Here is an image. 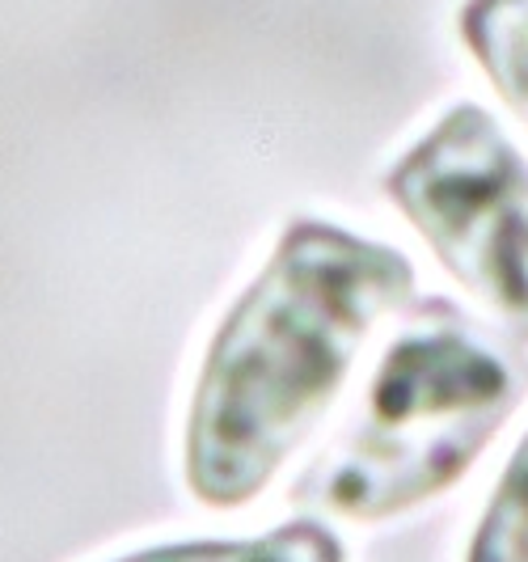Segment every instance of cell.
I'll list each match as a JSON object with an SVG mask.
<instances>
[{"label":"cell","mask_w":528,"mask_h":562,"mask_svg":"<svg viewBox=\"0 0 528 562\" xmlns=\"http://www.w3.org/2000/svg\"><path fill=\"white\" fill-rule=\"evenodd\" d=\"M415 292L390 246L322 221L283 233L224 317L187 427V479L216 507L258 495L338 394L372 326Z\"/></svg>","instance_id":"cell-1"},{"label":"cell","mask_w":528,"mask_h":562,"mask_svg":"<svg viewBox=\"0 0 528 562\" xmlns=\"http://www.w3.org/2000/svg\"><path fill=\"white\" fill-rule=\"evenodd\" d=\"M127 562H342V546L322 525H288L258 541H199L161 546Z\"/></svg>","instance_id":"cell-5"},{"label":"cell","mask_w":528,"mask_h":562,"mask_svg":"<svg viewBox=\"0 0 528 562\" xmlns=\"http://www.w3.org/2000/svg\"><path fill=\"white\" fill-rule=\"evenodd\" d=\"M461 38L507 106L528 119V0H470L461 9Z\"/></svg>","instance_id":"cell-4"},{"label":"cell","mask_w":528,"mask_h":562,"mask_svg":"<svg viewBox=\"0 0 528 562\" xmlns=\"http://www.w3.org/2000/svg\"><path fill=\"white\" fill-rule=\"evenodd\" d=\"M385 191L448 271L528 335V161L495 119L452 106L385 173Z\"/></svg>","instance_id":"cell-3"},{"label":"cell","mask_w":528,"mask_h":562,"mask_svg":"<svg viewBox=\"0 0 528 562\" xmlns=\"http://www.w3.org/2000/svg\"><path fill=\"white\" fill-rule=\"evenodd\" d=\"M470 562H528V436L503 474L495 504L482 516Z\"/></svg>","instance_id":"cell-6"},{"label":"cell","mask_w":528,"mask_h":562,"mask_svg":"<svg viewBox=\"0 0 528 562\" xmlns=\"http://www.w3.org/2000/svg\"><path fill=\"white\" fill-rule=\"evenodd\" d=\"M525 397L520 360L448 301L418 305L372 376L360 419L301 482V504L390 516L457 482Z\"/></svg>","instance_id":"cell-2"}]
</instances>
